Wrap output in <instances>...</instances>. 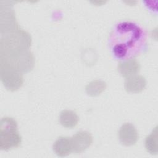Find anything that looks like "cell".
I'll list each match as a JSON object with an SVG mask.
<instances>
[{
	"label": "cell",
	"instance_id": "obj_1",
	"mask_svg": "<svg viewBox=\"0 0 158 158\" xmlns=\"http://www.w3.org/2000/svg\"><path fill=\"white\" fill-rule=\"evenodd\" d=\"M147 35L137 23L124 21L117 23L110 33L108 44L112 57L123 61L133 59L144 49Z\"/></svg>",
	"mask_w": 158,
	"mask_h": 158
},
{
	"label": "cell",
	"instance_id": "obj_2",
	"mask_svg": "<svg viewBox=\"0 0 158 158\" xmlns=\"http://www.w3.org/2000/svg\"><path fill=\"white\" fill-rule=\"evenodd\" d=\"M31 37L26 31L19 29L1 35L0 57H7L30 50Z\"/></svg>",
	"mask_w": 158,
	"mask_h": 158
},
{
	"label": "cell",
	"instance_id": "obj_3",
	"mask_svg": "<svg viewBox=\"0 0 158 158\" xmlns=\"http://www.w3.org/2000/svg\"><path fill=\"white\" fill-rule=\"evenodd\" d=\"M22 138L17 131V122L12 117H6L0 123V148L8 151L18 148Z\"/></svg>",
	"mask_w": 158,
	"mask_h": 158
},
{
	"label": "cell",
	"instance_id": "obj_4",
	"mask_svg": "<svg viewBox=\"0 0 158 158\" xmlns=\"http://www.w3.org/2000/svg\"><path fill=\"white\" fill-rule=\"evenodd\" d=\"M0 62L22 73L31 71L35 65V57L30 50L7 57H0Z\"/></svg>",
	"mask_w": 158,
	"mask_h": 158
},
{
	"label": "cell",
	"instance_id": "obj_5",
	"mask_svg": "<svg viewBox=\"0 0 158 158\" xmlns=\"http://www.w3.org/2000/svg\"><path fill=\"white\" fill-rule=\"evenodd\" d=\"M1 80L6 88L14 91L22 87L23 83L22 73L6 64L0 62Z\"/></svg>",
	"mask_w": 158,
	"mask_h": 158
},
{
	"label": "cell",
	"instance_id": "obj_6",
	"mask_svg": "<svg viewBox=\"0 0 158 158\" xmlns=\"http://www.w3.org/2000/svg\"><path fill=\"white\" fill-rule=\"evenodd\" d=\"M20 29L14 10L9 5L5 6V10L1 9V34H5Z\"/></svg>",
	"mask_w": 158,
	"mask_h": 158
},
{
	"label": "cell",
	"instance_id": "obj_7",
	"mask_svg": "<svg viewBox=\"0 0 158 158\" xmlns=\"http://www.w3.org/2000/svg\"><path fill=\"white\" fill-rule=\"evenodd\" d=\"M72 152L80 154L86 150L93 143V137L87 131L77 132L70 138Z\"/></svg>",
	"mask_w": 158,
	"mask_h": 158
},
{
	"label": "cell",
	"instance_id": "obj_8",
	"mask_svg": "<svg viewBox=\"0 0 158 158\" xmlns=\"http://www.w3.org/2000/svg\"><path fill=\"white\" fill-rule=\"evenodd\" d=\"M118 135L120 142L126 146L135 144L138 139L137 130L131 123L123 124L119 129Z\"/></svg>",
	"mask_w": 158,
	"mask_h": 158
},
{
	"label": "cell",
	"instance_id": "obj_9",
	"mask_svg": "<svg viewBox=\"0 0 158 158\" xmlns=\"http://www.w3.org/2000/svg\"><path fill=\"white\" fill-rule=\"evenodd\" d=\"M140 70V64L135 59H130L120 61L117 66L119 73L125 78L136 75Z\"/></svg>",
	"mask_w": 158,
	"mask_h": 158
},
{
	"label": "cell",
	"instance_id": "obj_10",
	"mask_svg": "<svg viewBox=\"0 0 158 158\" xmlns=\"http://www.w3.org/2000/svg\"><path fill=\"white\" fill-rule=\"evenodd\" d=\"M145 78L140 75H135L128 77L125 81L124 87L127 92L138 93L141 92L146 87Z\"/></svg>",
	"mask_w": 158,
	"mask_h": 158
},
{
	"label": "cell",
	"instance_id": "obj_11",
	"mask_svg": "<svg viewBox=\"0 0 158 158\" xmlns=\"http://www.w3.org/2000/svg\"><path fill=\"white\" fill-rule=\"evenodd\" d=\"M53 151L60 157H65L72 152L70 138L60 136L54 142L52 146Z\"/></svg>",
	"mask_w": 158,
	"mask_h": 158
},
{
	"label": "cell",
	"instance_id": "obj_12",
	"mask_svg": "<svg viewBox=\"0 0 158 158\" xmlns=\"http://www.w3.org/2000/svg\"><path fill=\"white\" fill-rule=\"evenodd\" d=\"M79 118L75 112L70 110H63L59 117L60 124L65 128H73L78 122Z\"/></svg>",
	"mask_w": 158,
	"mask_h": 158
},
{
	"label": "cell",
	"instance_id": "obj_13",
	"mask_svg": "<svg viewBox=\"0 0 158 158\" xmlns=\"http://www.w3.org/2000/svg\"><path fill=\"white\" fill-rule=\"evenodd\" d=\"M106 88V83L100 80H94L89 82L86 86V93L91 96L99 95Z\"/></svg>",
	"mask_w": 158,
	"mask_h": 158
},
{
	"label": "cell",
	"instance_id": "obj_14",
	"mask_svg": "<svg viewBox=\"0 0 158 158\" xmlns=\"http://www.w3.org/2000/svg\"><path fill=\"white\" fill-rule=\"evenodd\" d=\"M145 148L151 154H157V127H156L150 135L146 138Z\"/></svg>",
	"mask_w": 158,
	"mask_h": 158
}]
</instances>
